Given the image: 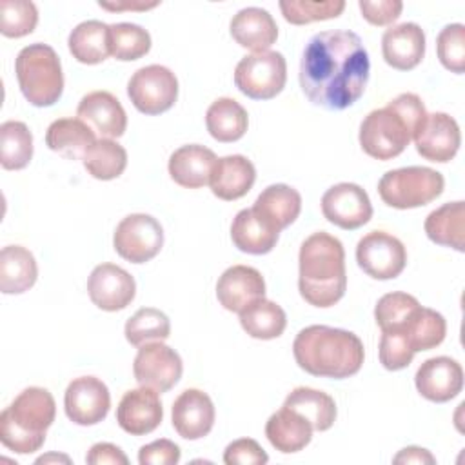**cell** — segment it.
<instances>
[{"instance_id":"6da1fadb","label":"cell","mask_w":465,"mask_h":465,"mask_svg":"<svg viewBox=\"0 0 465 465\" xmlns=\"http://www.w3.org/2000/svg\"><path fill=\"white\" fill-rule=\"evenodd\" d=\"M371 73L361 38L347 29L316 33L300 62V87L311 104L327 111L351 107L363 94Z\"/></svg>"},{"instance_id":"7a4b0ae2","label":"cell","mask_w":465,"mask_h":465,"mask_svg":"<svg viewBox=\"0 0 465 465\" xmlns=\"http://www.w3.org/2000/svg\"><path fill=\"white\" fill-rule=\"evenodd\" d=\"M292 354L305 372L334 380L354 376L365 358L363 343L354 332L329 325L302 329L294 338Z\"/></svg>"},{"instance_id":"3957f363","label":"cell","mask_w":465,"mask_h":465,"mask_svg":"<svg viewBox=\"0 0 465 465\" xmlns=\"http://www.w3.org/2000/svg\"><path fill=\"white\" fill-rule=\"evenodd\" d=\"M298 289L302 298L314 307H332L347 289L345 251L341 242L329 232H314L300 247Z\"/></svg>"},{"instance_id":"277c9868","label":"cell","mask_w":465,"mask_h":465,"mask_svg":"<svg viewBox=\"0 0 465 465\" xmlns=\"http://www.w3.org/2000/svg\"><path fill=\"white\" fill-rule=\"evenodd\" d=\"M425 116L421 98L414 93H401L361 120L360 145L371 158L392 160L405 151Z\"/></svg>"},{"instance_id":"5b68a950","label":"cell","mask_w":465,"mask_h":465,"mask_svg":"<svg viewBox=\"0 0 465 465\" xmlns=\"http://www.w3.org/2000/svg\"><path fill=\"white\" fill-rule=\"evenodd\" d=\"M54 416L53 394L42 387H27L2 411L0 441L16 454H31L44 445Z\"/></svg>"},{"instance_id":"8992f818","label":"cell","mask_w":465,"mask_h":465,"mask_svg":"<svg viewBox=\"0 0 465 465\" xmlns=\"http://www.w3.org/2000/svg\"><path fill=\"white\" fill-rule=\"evenodd\" d=\"M15 73L25 100L35 107L56 104L64 93V73L56 51L42 42L25 45L16 60Z\"/></svg>"},{"instance_id":"52a82bcc","label":"cell","mask_w":465,"mask_h":465,"mask_svg":"<svg viewBox=\"0 0 465 465\" xmlns=\"http://www.w3.org/2000/svg\"><path fill=\"white\" fill-rule=\"evenodd\" d=\"M445 187L441 173L421 167H400L387 171L378 182V193L383 203L394 209L423 207L436 200Z\"/></svg>"},{"instance_id":"ba28073f","label":"cell","mask_w":465,"mask_h":465,"mask_svg":"<svg viewBox=\"0 0 465 465\" xmlns=\"http://www.w3.org/2000/svg\"><path fill=\"white\" fill-rule=\"evenodd\" d=\"M287 82V64L278 51H262L243 56L234 69V85L252 100H271Z\"/></svg>"},{"instance_id":"9c48e42d","label":"cell","mask_w":465,"mask_h":465,"mask_svg":"<svg viewBox=\"0 0 465 465\" xmlns=\"http://www.w3.org/2000/svg\"><path fill=\"white\" fill-rule=\"evenodd\" d=\"M127 96L140 113L156 116L174 105L178 98V80L165 65L151 64L140 67L129 78Z\"/></svg>"},{"instance_id":"30bf717a","label":"cell","mask_w":465,"mask_h":465,"mask_svg":"<svg viewBox=\"0 0 465 465\" xmlns=\"http://www.w3.org/2000/svg\"><path fill=\"white\" fill-rule=\"evenodd\" d=\"M114 251L131 263L153 260L163 245V229L160 222L145 213L125 216L114 229Z\"/></svg>"},{"instance_id":"8fae6325","label":"cell","mask_w":465,"mask_h":465,"mask_svg":"<svg viewBox=\"0 0 465 465\" xmlns=\"http://www.w3.org/2000/svg\"><path fill=\"white\" fill-rule=\"evenodd\" d=\"M356 262L367 276L392 280L403 272L407 251L396 236L385 231H371L356 245Z\"/></svg>"},{"instance_id":"7c38bea8","label":"cell","mask_w":465,"mask_h":465,"mask_svg":"<svg viewBox=\"0 0 465 465\" xmlns=\"http://www.w3.org/2000/svg\"><path fill=\"white\" fill-rule=\"evenodd\" d=\"M182 371L183 363L180 354L163 341L140 345L133 361V374L138 385L154 389L160 394L171 391L178 383Z\"/></svg>"},{"instance_id":"4fadbf2b","label":"cell","mask_w":465,"mask_h":465,"mask_svg":"<svg viewBox=\"0 0 465 465\" xmlns=\"http://www.w3.org/2000/svg\"><path fill=\"white\" fill-rule=\"evenodd\" d=\"M111 407L107 385L94 376L74 378L64 394V409L67 418L82 427L100 423Z\"/></svg>"},{"instance_id":"5bb4252c","label":"cell","mask_w":465,"mask_h":465,"mask_svg":"<svg viewBox=\"0 0 465 465\" xmlns=\"http://www.w3.org/2000/svg\"><path fill=\"white\" fill-rule=\"evenodd\" d=\"M322 213L336 227L354 231L371 220L372 205L358 183L341 182L323 193Z\"/></svg>"},{"instance_id":"9a60e30c","label":"cell","mask_w":465,"mask_h":465,"mask_svg":"<svg viewBox=\"0 0 465 465\" xmlns=\"http://www.w3.org/2000/svg\"><path fill=\"white\" fill-rule=\"evenodd\" d=\"M412 140L418 154L425 160L447 163L456 156L461 145V133L458 122L450 114L427 113Z\"/></svg>"},{"instance_id":"2e32d148","label":"cell","mask_w":465,"mask_h":465,"mask_svg":"<svg viewBox=\"0 0 465 465\" xmlns=\"http://www.w3.org/2000/svg\"><path fill=\"white\" fill-rule=\"evenodd\" d=\"M87 292L98 309L114 312L125 309L134 300L136 282L118 265L100 263L87 278Z\"/></svg>"},{"instance_id":"e0dca14e","label":"cell","mask_w":465,"mask_h":465,"mask_svg":"<svg viewBox=\"0 0 465 465\" xmlns=\"http://www.w3.org/2000/svg\"><path fill=\"white\" fill-rule=\"evenodd\" d=\"M414 383L425 400L445 403L461 392L463 369L450 356H434L418 367Z\"/></svg>"},{"instance_id":"ac0fdd59","label":"cell","mask_w":465,"mask_h":465,"mask_svg":"<svg viewBox=\"0 0 465 465\" xmlns=\"http://www.w3.org/2000/svg\"><path fill=\"white\" fill-rule=\"evenodd\" d=\"M162 418L163 409L158 392L142 385L127 391L116 407V421L131 436L153 432L162 423Z\"/></svg>"},{"instance_id":"d6986e66","label":"cell","mask_w":465,"mask_h":465,"mask_svg":"<svg viewBox=\"0 0 465 465\" xmlns=\"http://www.w3.org/2000/svg\"><path fill=\"white\" fill-rule=\"evenodd\" d=\"M214 405L209 394L200 389H185L173 403V427L183 440H200L214 425Z\"/></svg>"},{"instance_id":"ffe728a7","label":"cell","mask_w":465,"mask_h":465,"mask_svg":"<svg viewBox=\"0 0 465 465\" xmlns=\"http://www.w3.org/2000/svg\"><path fill=\"white\" fill-rule=\"evenodd\" d=\"M216 298L223 309L240 314L252 302L265 298V280L254 267L232 265L218 278Z\"/></svg>"},{"instance_id":"44dd1931","label":"cell","mask_w":465,"mask_h":465,"mask_svg":"<svg viewBox=\"0 0 465 465\" xmlns=\"http://www.w3.org/2000/svg\"><path fill=\"white\" fill-rule=\"evenodd\" d=\"M76 116L85 122L100 138H118L127 129V114L120 100L109 91L87 93L76 109Z\"/></svg>"},{"instance_id":"7402d4cb","label":"cell","mask_w":465,"mask_h":465,"mask_svg":"<svg viewBox=\"0 0 465 465\" xmlns=\"http://www.w3.org/2000/svg\"><path fill=\"white\" fill-rule=\"evenodd\" d=\"M383 60L398 71L414 69L425 54V33L414 22H403L385 29L381 36Z\"/></svg>"},{"instance_id":"603a6c76","label":"cell","mask_w":465,"mask_h":465,"mask_svg":"<svg viewBox=\"0 0 465 465\" xmlns=\"http://www.w3.org/2000/svg\"><path fill=\"white\" fill-rule=\"evenodd\" d=\"M256 180V169L243 154L218 158L209 178L213 194L220 200L232 202L245 196Z\"/></svg>"},{"instance_id":"cb8c5ba5","label":"cell","mask_w":465,"mask_h":465,"mask_svg":"<svg viewBox=\"0 0 465 465\" xmlns=\"http://www.w3.org/2000/svg\"><path fill=\"white\" fill-rule=\"evenodd\" d=\"M216 154L198 143H189L178 147L169 156V174L171 178L185 189H200L209 183L211 173L216 163Z\"/></svg>"},{"instance_id":"d4e9b609","label":"cell","mask_w":465,"mask_h":465,"mask_svg":"<svg viewBox=\"0 0 465 465\" xmlns=\"http://www.w3.org/2000/svg\"><path fill=\"white\" fill-rule=\"evenodd\" d=\"M231 36L238 45L262 53L269 51V47L276 42L278 25L269 11L262 7H245L232 16Z\"/></svg>"},{"instance_id":"484cf974","label":"cell","mask_w":465,"mask_h":465,"mask_svg":"<svg viewBox=\"0 0 465 465\" xmlns=\"http://www.w3.org/2000/svg\"><path fill=\"white\" fill-rule=\"evenodd\" d=\"M252 209L271 229L280 232L298 218L302 196L287 183H272L258 194Z\"/></svg>"},{"instance_id":"4316f807","label":"cell","mask_w":465,"mask_h":465,"mask_svg":"<svg viewBox=\"0 0 465 465\" xmlns=\"http://www.w3.org/2000/svg\"><path fill=\"white\" fill-rule=\"evenodd\" d=\"M265 436L276 450L283 454H292L311 443L312 425L296 411L282 405V409L271 414V418L267 420Z\"/></svg>"},{"instance_id":"83f0119b","label":"cell","mask_w":465,"mask_h":465,"mask_svg":"<svg viewBox=\"0 0 465 465\" xmlns=\"http://www.w3.org/2000/svg\"><path fill=\"white\" fill-rule=\"evenodd\" d=\"M430 242L450 247L458 252L465 251V203L461 200L443 203L429 213L423 223Z\"/></svg>"},{"instance_id":"f1b7e54d","label":"cell","mask_w":465,"mask_h":465,"mask_svg":"<svg viewBox=\"0 0 465 465\" xmlns=\"http://www.w3.org/2000/svg\"><path fill=\"white\" fill-rule=\"evenodd\" d=\"M96 140L94 131L80 118H58L45 133V145L67 160H82Z\"/></svg>"},{"instance_id":"f546056e","label":"cell","mask_w":465,"mask_h":465,"mask_svg":"<svg viewBox=\"0 0 465 465\" xmlns=\"http://www.w3.org/2000/svg\"><path fill=\"white\" fill-rule=\"evenodd\" d=\"M38 278L33 252L22 245H5L0 252V291L4 294H22Z\"/></svg>"},{"instance_id":"4dcf8cb0","label":"cell","mask_w":465,"mask_h":465,"mask_svg":"<svg viewBox=\"0 0 465 465\" xmlns=\"http://www.w3.org/2000/svg\"><path fill=\"white\" fill-rule=\"evenodd\" d=\"M280 232L271 229L254 209H242L231 223V240L234 247L247 254H267L278 242Z\"/></svg>"},{"instance_id":"1f68e13d","label":"cell","mask_w":465,"mask_h":465,"mask_svg":"<svg viewBox=\"0 0 465 465\" xmlns=\"http://www.w3.org/2000/svg\"><path fill=\"white\" fill-rule=\"evenodd\" d=\"M205 125L214 140L229 143L240 140L245 134L249 116L234 98L222 96L209 105L205 113Z\"/></svg>"},{"instance_id":"d6a6232c","label":"cell","mask_w":465,"mask_h":465,"mask_svg":"<svg viewBox=\"0 0 465 465\" xmlns=\"http://www.w3.org/2000/svg\"><path fill=\"white\" fill-rule=\"evenodd\" d=\"M67 45L80 64H100L111 54L109 25L100 20H85L69 33Z\"/></svg>"},{"instance_id":"836d02e7","label":"cell","mask_w":465,"mask_h":465,"mask_svg":"<svg viewBox=\"0 0 465 465\" xmlns=\"http://www.w3.org/2000/svg\"><path fill=\"white\" fill-rule=\"evenodd\" d=\"M283 407H289L302 414L311 425L312 430H329L336 420V403L334 400L318 389L296 387L291 391L283 401Z\"/></svg>"},{"instance_id":"e575fe53","label":"cell","mask_w":465,"mask_h":465,"mask_svg":"<svg viewBox=\"0 0 465 465\" xmlns=\"http://www.w3.org/2000/svg\"><path fill=\"white\" fill-rule=\"evenodd\" d=\"M394 329H400L407 336L411 349L420 352L434 349L445 340L447 322L438 311L420 305L400 327Z\"/></svg>"},{"instance_id":"d590c367","label":"cell","mask_w":465,"mask_h":465,"mask_svg":"<svg viewBox=\"0 0 465 465\" xmlns=\"http://www.w3.org/2000/svg\"><path fill=\"white\" fill-rule=\"evenodd\" d=\"M240 325L251 338L274 340L283 334L287 316L278 303L260 298L240 312Z\"/></svg>"},{"instance_id":"8d00e7d4","label":"cell","mask_w":465,"mask_h":465,"mask_svg":"<svg viewBox=\"0 0 465 465\" xmlns=\"http://www.w3.org/2000/svg\"><path fill=\"white\" fill-rule=\"evenodd\" d=\"M33 158V134L24 122L7 120L0 125V163L7 171L27 167Z\"/></svg>"},{"instance_id":"74e56055","label":"cell","mask_w":465,"mask_h":465,"mask_svg":"<svg viewBox=\"0 0 465 465\" xmlns=\"http://www.w3.org/2000/svg\"><path fill=\"white\" fill-rule=\"evenodd\" d=\"M85 171L96 180H114L127 167V151L111 138H98L82 158Z\"/></svg>"},{"instance_id":"f35d334b","label":"cell","mask_w":465,"mask_h":465,"mask_svg":"<svg viewBox=\"0 0 465 465\" xmlns=\"http://www.w3.org/2000/svg\"><path fill=\"white\" fill-rule=\"evenodd\" d=\"M125 340L140 347L149 341H163L171 334V322L165 312L154 307L138 309L125 323Z\"/></svg>"},{"instance_id":"ab89813d","label":"cell","mask_w":465,"mask_h":465,"mask_svg":"<svg viewBox=\"0 0 465 465\" xmlns=\"http://www.w3.org/2000/svg\"><path fill=\"white\" fill-rule=\"evenodd\" d=\"M111 54L122 62H133L145 56L151 49V35L136 24L120 22L109 25Z\"/></svg>"},{"instance_id":"60d3db41","label":"cell","mask_w":465,"mask_h":465,"mask_svg":"<svg viewBox=\"0 0 465 465\" xmlns=\"http://www.w3.org/2000/svg\"><path fill=\"white\" fill-rule=\"evenodd\" d=\"M38 24V11L27 0H2L0 2V31L7 38H20L35 31Z\"/></svg>"},{"instance_id":"b9f144b4","label":"cell","mask_w":465,"mask_h":465,"mask_svg":"<svg viewBox=\"0 0 465 465\" xmlns=\"http://www.w3.org/2000/svg\"><path fill=\"white\" fill-rule=\"evenodd\" d=\"M345 9L343 0H325V2H309V0H291L280 2V11L283 18L294 25H305L311 22L338 18Z\"/></svg>"},{"instance_id":"7bdbcfd3","label":"cell","mask_w":465,"mask_h":465,"mask_svg":"<svg viewBox=\"0 0 465 465\" xmlns=\"http://www.w3.org/2000/svg\"><path fill=\"white\" fill-rule=\"evenodd\" d=\"M420 307V302L407 292H387L383 294L376 307H374V318L381 331L400 327L416 309Z\"/></svg>"},{"instance_id":"ee69618b","label":"cell","mask_w":465,"mask_h":465,"mask_svg":"<svg viewBox=\"0 0 465 465\" xmlns=\"http://www.w3.org/2000/svg\"><path fill=\"white\" fill-rule=\"evenodd\" d=\"M436 51L445 69L461 74L465 71V25H445L436 38Z\"/></svg>"},{"instance_id":"f6af8a7d","label":"cell","mask_w":465,"mask_h":465,"mask_svg":"<svg viewBox=\"0 0 465 465\" xmlns=\"http://www.w3.org/2000/svg\"><path fill=\"white\" fill-rule=\"evenodd\" d=\"M378 352H380V363L387 371H401L414 358V351L411 349L407 336L400 329L381 331Z\"/></svg>"},{"instance_id":"bcb514c9","label":"cell","mask_w":465,"mask_h":465,"mask_svg":"<svg viewBox=\"0 0 465 465\" xmlns=\"http://www.w3.org/2000/svg\"><path fill=\"white\" fill-rule=\"evenodd\" d=\"M267 461V452L256 440L251 438L234 440L223 450V463L227 465H263Z\"/></svg>"},{"instance_id":"7dc6e473","label":"cell","mask_w":465,"mask_h":465,"mask_svg":"<svg viewBox=\"0 0 465 465\" xmlns=\"http://www.w3.org/2000/svg\"><path fill=\"white\" fill-rule=\"evenodd\" d=\"M361 16L372 25H389L401 15L403 4L400 0H360Z\"/></svg>"},{"instance_id":"c3c4849f","label":"cell","mask_w":465,"mask_h":465,"mask_svg":"<svg viewBox=\"0 0 465 465\" xmlns=\"http://www.w3.org/2000/svg\"><path fill=\"white\" fill-rule=\"evenodd\" d=\"M180 461V447L171 440H154L138 450L140 465H174Z\"/></svg>"},{"instance_id":"681fc988","label":"cell","mask_w":465,"mask_h":465,"mask_svg":"<svg viewBox=\"0 0 465 465\" xmlns=\"http://www.w3.org/2000/svg\"><path fill=\"white\" fill-rule=\"evenodd\" d=\"M85 461L89 465H127L129 460L127 456L124 454V450L113 443H94L87 456H85Z\"/></svg>"},{"instance_id":"f907efd6","label":"cell","mask_w":465,"mask_h":465,"mask_svg":"<svg viewBox=\"0 0 465 465\" xmlns=\"http://www.w3.org/2000/svg\"><path fill=\"white\" fill-rule=\"evenodd\" d=\"M394 463H436V458L427 450V449H421V447H405L401 449L394 458H392Z\"/></svg>"},{"instance_id":"816d5d0a","label":"cell","mask_w":465,"mask_h":465,"mask_svg":"<svg viewBox=\"0 0 465 465\" xmlns=\"http://www.w3.org/2000/svg\"><path fill=\"white\" fill-rule=\"evenodd\" d=\"M100 7L109 9V11H122V9H136V11H145V9H153L158 5V2H151V4H143V2H122V4H105V2H98Z\"/></svg>"},{"instance_id":"f5cc1de1","label":"cell","mask_w":465,"mask_h":465,"mask_svg":"<svg viewBox=\"0 0 465 465\" xmlns=\"http://www.w3.org/2000/svg\"><path fill=\"white\" fill-rule=\"evenodd\" d=\"M53 460H64L69 463V458L67 456H56V454H49V456H42L36 460V463H45V461H53Z\"/></svg>"}]
</instances>
